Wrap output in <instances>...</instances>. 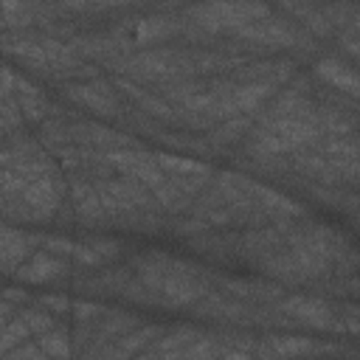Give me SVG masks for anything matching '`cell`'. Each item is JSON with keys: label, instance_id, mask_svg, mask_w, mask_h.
<instances>
[{"label": "cell", "instance_id": "1", "mask_svg": "<svg viewBox=\"0 0 360 360\" xmlns=\"http://www.w3.org/2000/svg\"><path fill=\"white\" fill-rule=\"evenodd\" d=\"M202 25L208 28H225V25H253L259 20H264L270 14V8L264 6H248V3H217V6H202L191 11Z\"/></svg>", "mask_w": 360, "mask_h": 360}, {"label": "cell", "instance_id": "2", "mask_svg": "<svg viewBox=\"0 0 360 360\" xmlns=\"http://www.w3.org/2000/svg\"><path fill=\"white\" fill-rule=\"evenodd\" d=\"M104 211H124L135 205H146V194L135 180H115V183H101L98 188Z\"/></svg>", "mask_w": 360, "mask_h": 360}, {"label": "cell", "instance_id": "3", "mask_svg": "<svg viewBox=\"0 0 360 360\" xmlns=\"http://www.w3.org/2000/svg\"><path fill=\"white\" fill-rule=\"evenodd\" d=\"M62 270H65V262H59V259H53V256L39 253V256L25 259V262L17 267V276H20L22 281L42 284V281H51V278L62 276Z\"/></svg>", "mask_w": 360, "mask_h": 360}, {"label": "cell", "instance_id": "4", "mask_svg": "<svg viewBox=\"0 0 360 360\" xmlns=\"http://www.w3.org/2000/svg\"><path fill=\"white\" fill-rule=\"evenodd\" d=\"M70 98H76L79 104H84L101 115H115V110H118L115 96L101 84H76V87H70Z\"/></svg>", "mask_w": 360, "mask_h": 360}, {"label": "cell", "instance_id": "5", "mask_svg": "<svg viewBox=\"0 0 360 360\" xmlns=\"http://www.w3.org/2000/svg\"><path fill=\"white\" fill-rule=\"evenodd\" d=\"M28 256V242L11 231V228H0V267L17 270Z\"/></svg>", "mask_w": 360, "mask_h": 360}, {"label": "cell", "instance_id": "6", "mask_svg": "<svg viewBox=\"0 0 360 360\" xmlns=\"http://www.w3.org/2000/svg\"><path fill=\"white\" fill-rule=\"evenodd\" d=\"M160 292H163V298L172 301V304H188V301H194V298L200 295V287H197L186 273H172V276L163 278Z\"/></svg>", "mask_w": 360, "mask_h": 360}, {"label": "cell", "instance_id": "7", "mask_svg": "<svg viewBox=\"0 0 360 360\" xmlns=\"http://www.w3.org/2000/svg\"><path fill=\"white\" fill-rule=\"evenodd\" d=\"M73 205H76V214L82 219H98L104 214L98 191L87 183H73Z\"/></svg>", "mask_w": 360, "mask_h": 360}, {"label": "cell", "instance_id": "8", "mask_svg": "<svg viewBox=\"0 0 360 360\" xmlns=\"http://www.w3.org/2000/svg\"><path fill=\"white\" fill-rule=\"evenodd\" d=\"M284 309L292 312V315H298V318H304L307 323L323 326V323L329 321V309H326L321 301H315V298H292V301L284 304Z\"/></svg>", "mask_w": 360, "mask_h": 360}, {"label": "cell", "instance_id": "9", "mask_svg": "<svg viewBox=\"0 0 360 360\" xmlns=\"http://www.w3.org/2000/svg\"><path fill=\"white\" fill-rule=\"evenodd\" d=\"M318 73L329 82V84H338V90L343 87L346 93H354L357 90V79H354V70L352 68H343V65H338L335 59H323L321 65H318Z\"/></svg>", "mask_w": 360, "mask_h": 360}, {"label": "cell", "instance_id": "10", "mask_svg": "<svg viewBox=\"0 0 360 360\" xmlns=\"http://www.w3.org/2000/svg\"><path fill=\"white\" fill-rule=\"evenodd\" d=\"M39 349L45 352L48 360H68L70 357V340L65 332H56V329H51L39 338Z\"/></svg>", "mask_w": 360, "mask_h": 360}, {"label": "cell", "instance_id": "11", "mask_svg": "<svg viewBox=\"0 0 360 360\" xmlns=\"http://www.w3.org/2000/svg\"><path fill=\"white\" fill-rule=\"evenodd\" d=\"M270 349H273L278 357H298V354L312 352L315 343L307 340V338H270Z\"/></svg>", "mask_w": 360, "mask_h": 360}, {"label": "cell", "instance_id": "12", "mask_svg": "<svg viewBox=\"0 0 360 360\" xmlns=\"http://www.w3.org/2000/svg\"><path fill=\"white\" fill-rule=\"evenodd\" d=\"M31 332H28V326H25V321L22 318H14V321H8L3 329H0V352H11V346H17L22 338H28Z\"/></svg>", "mask_w": 360, "mask_h": 360}, {"label": "cell", "instance_id": "13", "mask_svg": "<svg viewBox=\"0 0 360 360\" xmlns=\"http://www.w3.org/2000/svg\"><path fill=\"white\" fill-rule=\"evenodd\" d=\"M20 318L25 321V326H28L31 335H45V332L53 329V318L48 312H22Z\"/></svg>", "mask_w": 360, "mask_h": 360}, {"label": "cell", "instance_id": "14", "mask_svg": "<svg viewBox=\"0 0 360 360\" xmlns=\"http://www.w3.org/2000/svg\"><path fill=\"white\" fill-rule=\"evenodd\" d=\"M6 360H48V357H45V352L39 349V343H37V346H31V343H22V346L11 349Z\"/></svg>", "mask_w": 360, "mask_h": 360}, {"label": "cell", "instance_id": "15", "mask_svg": "<svg viewBox=\"0 0 360 360\" xmlns=\"http://www.w3.org/2000/svg\"><path fill=\"white\" fill-rule=\"evenodd\" d=\"M129 360H160L155 352H149V354H141V357H129Z\"/></svg>", "mask_w": 360, "mask_h": 360}, {"label": "cell", "instance_id": "16", "mask_svg": "<svg viewBox=\"0 0 360 360\" xmlns=\"http://www.w3.org/2000/svg\"><path fill=\"white\" fill-rule=\"evenodd\" d=\"M6 312H8V304H6V301H0V318H3Z\"/></svg>", "mask_w": 360, "mask_h": 360}, {"label": "cell", "instance_id": "17", "mask_svg": "<svg viewBox=\"0 0 360 360\" xmlns=\"http://www.w3.org/2000/svg\"><path fill=\"white\" fill-rule=\"evenodd\" d=\"M0 329H3V323H0Z\"/></svg>", "mask_w": 360, "mask_h": 360}]
</instances>
